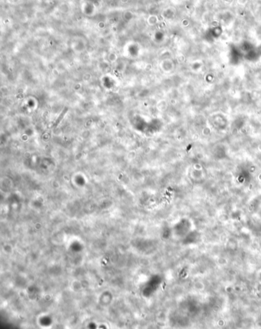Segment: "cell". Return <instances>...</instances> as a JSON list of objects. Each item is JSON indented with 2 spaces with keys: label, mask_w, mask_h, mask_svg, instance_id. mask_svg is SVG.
Here are the masks:
<instances>
[{
  "label": "cell",
  "mask_w": 261,
  "mask_h": 329,
  "mask_svg": "<svg viewBox=\"0 0 261 329\" xmlns=\"http://www.w3.org/2000/svg\"><path fill=\"white\" fill-rule=\"evenodd\" d=\"M68 109L67 108V107H64V110H63L62 113H61V114H60V116H59L58 118V119H57V121H56V122H55V123L54 124V125H53V126H52V127H55L57 126V125L59 123H60V121L63 119V118H64V114H65V113L67 112V111H68Z\"/></svg>",
  "instance_id": "cell-1"
}]
</instances>
